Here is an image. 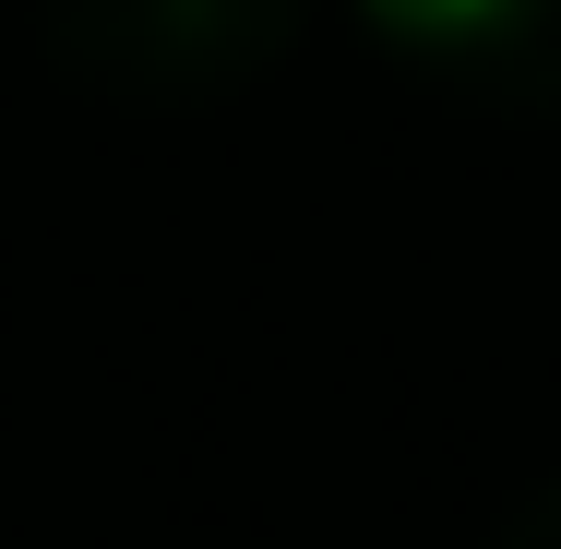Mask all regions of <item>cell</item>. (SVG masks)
Masks as SVG:
<instances>
[{
    "label": "cell",
    "instance_id": "obj_1",
    "mask_svg": "<svg viewBox=\"0 0 561 549\" xmlns=\"http://www.w3.org/2000/svg\"><path fill=\"white\" fill-rule=\"evenodd\" d=\"M36 24H48L60 72L180 108V96H227V84L275 72L299 36V0H36Z\"/></svg>",
    "mask_w": 561,
    "mask_h": 549
},
{
    "label": "cell",
    "instance_id": "obj_2",
    "mask_svg": "<svg viewBox=\"0 0 561 549\" xmlns=\"http://www.w3.org/2000/svg\"><path fill=\"white\" fill-rule=\"evenodd\" d=\"M454 84H478V96H502V108H561V0H502V24H490V48L454 72Z\"/></svg>",
    "mask_w": 561,
    "mask_h": 549
},
{
    "label": "cell",
    "instance_id": "obj_3",
    "mask_svg": "<svg viewBox=\"0 0 561 549\" xmlns=\"http://www.w3.org/2000/svg\"><path fill=\"white\" fill-rule=\"evenodd\" d=\"M370 24H382V36H407L419 60H443V72H466V60L490 48L502 0H370Z\"/></svg>",
    "mask_w": 561,
    "mask_h": 549
},
{
    "label": "cell",
    "instance_id": "obj_4",
    "mask_svg": "<svg viewBox=\"0 0 561 549\" xmlns=\"http://www.w3.org/2000/svg\"><path fill=\"white\" fill-rule=\"evenodd\" d=\"M490 549H561V478H538V490L490 526Z\"/></svg>",
    "mask_w": 561,
    "mask_h": 549
}]
</instances>
